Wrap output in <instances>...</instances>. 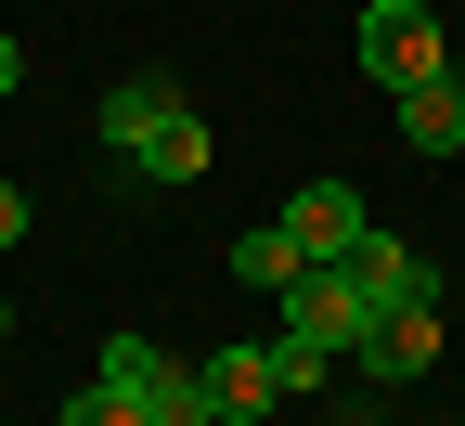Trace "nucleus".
<instances>
[{
  "mask_svg": "<svg viewBox=\"0 0 465 426\" xmlns=\"http://www.w3.org/2000/svg\"><path fill=\"white\" fill-rule=\"evenodd\" d=\"M104 143L130 155L143 181H168V194H182V181H207V155H220V130H207L168 78H116V91H104Z\"/></svg>",
  "mask_w": 465,
  "mask_h": 426,
  "instance_id": "1",
  "label": "nucleus"
},
{
  "mask_svg": "<svg viewBox=\"0 0 465 426\" xmlns=\"http://www.w3.org/2000/svg\"><path fill=\"white\" fill-rule=\"evenodd\" d=\"M349 52H362V78H375V91H427V78H452V52H440V14H427V0H362Z\"/></svg>",
  "mask_w": 465,
  "mask_h": 426,
  "instance_id": "2",
  "label": "nucleus"
},
{
  "mask_svg": "<svg viewBox=\"0 0 465 426\" xmlns=\"http://www.w3.org/2000/svg\"><path fill=\"white\" fill-rule=\"evenodd\" d=\"M104 388L130 401L143 426H220V413H207V388H194V362H168L155 336H104Z\"/></svg>",
  "mask_w": 465,
  "mask_h": 426,
  "instance_id": "3",
  "label": "nucleus"
},
{
  "mask_svg": "<svg viewBox=\"0 0 465 426\" xmlns=\"http://www.w3.org/2000/svg\"><path fill=\"white\" fill-rule=\"evenodd\" d=\"M349 362H362L375 388H414L427 362H440V297H388V311L362 323V349H349Z\"/></svg>",
  "mask_w": 465,
  "mask_h": 426,
  "instance_id": "4",
  "label": "nucleus"
},
{
  "mask_svg": "<svg viewBox=\"0 0 465 426\" xmlns=\"http://www.w3.org/2000/svg\"><path fill=\"white\" fill-rule=\"evenodd\" d=\"M194 388H207V413H220V426H246V413H272V401H284V362H272V336H232V349H207V362H194Z\"/></svg>",
  "mask_w": 465,
  "mask_h": 426,
  "instance_id": "5",
  "label": "nucleus"
},
{
  "mask_svg": "<svg viewBox=\"0 0 465 426\" xmlns=\"http://www.w3.org/2000/svg\"><path fill=\"white\" fill-rule=\"evenodd\" d=\"M349 284H362L375 311H388V297H440V259H427V246H401L388 220H362V246H349Z\"/></svg>",
  "mask_w": 465,
  "mask_h": 426,
  "instance_id": "6",
  "label": "nucleus"
},
{
  "mask_svg": "<svg viewBox=\"0 0 465 426\" xmlns=\"http://www.w3.org/2000/svg\"><path fill=\"white\" fill-rule=\"evenodd\" d=\"M362 194H349V181H311V194H284V233H298V246L311 259H349V246H362Z\"/></svg>",
  "mask_w": 465,
  "mask_h": 426,
  "instance_id": "7",
  "label": "nucleus"
},
{
  "mask_svg": "<svg viewBox=\"0 0 465 426\" xmlns=\"http://www.w3.org/2000/svg\"><path fill=\"white\" fill-rule=\"evenodd\" d=\"M388 104H401V143H414L427 168H440V155H465V91H452V78H427V91H388Z\"/></svg>",
  "mask_w": 465,
  "mask_h": 426,
  "instance_id": "8",
  "label": "nucleus"
},
{
  "mask_svg": "<svg viewBox=\"0 0 465 426\" xmlns=\"http://www.w3.org/2000/svg\"><path fill=\"white\" fill-rule=\"evenodd\" d=\"M298 272H311V246H298V233H284V220H259V233H232V284H259V297H284Z\"/></svg>",
  "mask_w": 465,
  "mask_h": 426,
  "instance_id": "9",
  "label": "nucleus"
},
{
  "mask_svg": "<svg viewBox=\"0 0 465 426\" xmlns=\"http://www.w3.org/2000/svg\"><path fill=\"white\" fill-rule=\"evenodd\" d=\"M52 426H143V413H130V401H116V388H104V375H91V388H78V401H65V413H52Z\"/></svg>",
  "mask_w": 465,
  "mask_h": 426,
  "instance_id": "10",
  "label": "nucleus"
},
{
  "mask_svg": "<svg viewBox=\"0 0 465 426\" xmlns=\"http://www.w3.org/2000/svg\"><path fill=\"white\" fill-rule=\"evenodd\" d=\"M14 246H26V194L0 181V259H14Z\"/></svg>",
  "mask_w": 465,
  "mask_h": 426,
  "instance_id": "11",
  "label": "nucleus"
},
{
  "mask_svg": "<svg viewBox=\"0 0 465 426\" xmlns=\"http://www.w3.org/2000/svg\"><path fill=\"white\" fill-rule=\"evenodd\" d=\"M14 91H26V39L0 26V104H14Z\"/></svg>",
  "mask_w": 465,
  "mask_h": 426,
  "instance_id": "12",
  "label": "nucleus"
},
{
  "mask_svg": "<svg viewBox=\"0 0 465 426\" xmlns=\"http://www.w3.org/2000/svg\"><path fill=\"white\" fill-rule=\"evenodd\" d=\"M0 336H14V297H0Z\"/></svg>",
  "mask_w": 465,
  "mask_h": 426,
  "instance_id": "13",
  "label": "nucleus"
}]
</instances>
